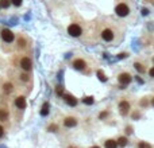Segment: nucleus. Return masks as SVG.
Instances as JSON below:
<instances>
[{
	"mask_svg": "<svg viewBox=\"0 0 154 148\" xmlns=\"http://www.w3.org/2000/svg\"><path fill=\"white\" fill-rule=\"evenodd\" d=\"M68 34H69L70 36H74V38H77V36H80L81 34H83V30H81V27L78 24L73 23V24H70L69 27H68Z\"/></svg>",
	"mask_w": 154,
	"mask_h": 148,
	"instance_id": "f257e3e1",
	"label": "nucleus"
},
{
	"mask_svg": "<svg viewBox=\"0 0 154 148\" xmlns=\"http://www.w3.org/2000/svg\"><path fill=\"white\" fill-rule=\"evenodd\" d=\"M115 12H116L118 16H127L129 12H130V8L127 7V4L120 3V4H118V6L115 7Z\"/></svg>",
	"mask_w": 154,
	"mask_h": 148,
	"instance_id": "f03ea898",
	"label": "nucleus"
},
{
	"mask_svg": "<svg viewBox=\"0 0 154 148\" xmlns=\"http://www.w3.org/2000/svg\"><path fill=\"white\" fill-rule=\"evenodd\" d=\"M14 32L11 31V30H8V28H4L3 31H1V39H3L6 43H11L12 40H14Z\"/></svg>",
	"mask_w": 154,
	"mask_h": 148,
	"instance_id": "7ed1b4c3",
	"label": "nucleus"
},
{
	"mask_svg": "<svg viewBox=\"0 0 154 148\" xmlns=\"http://www.w3.org/2000/svg\"><path fill=\"white\" fill-rule=\"evenodd\" d=\"M20 67L25 71H30V70H31V67H32L31 59H30V58H27V57L22 58V59H20Z\"/></svg>",
	"mask_w": 154,
	"mask_h": 148,
	"instance_id": "20e7f679",
	"label": "nucleus"
},
{
	"mask_svg": "<svg viewBox=\"0 0 154 148\" xmlns=\"http://www.w3.org/2000/svg\"><path fill=\"white\" fill-rule=\"evenodd\" d=\"M118 80H119L120 85H122V89H123V86H126V85H129L130 82H131V75H130L129 73H122L119 77H118Z\"/></svg>",
	"mask_w": 154,
	"mask_h": 148,
	"instance_id": "39448f33",
	"label": "nucleus"
},
{
	"mask_svg": "<svg viewBox=\"0 0 154 148\" xmlns=\"http://www.w3.org/2000/svg\"><path fill=\"white\" fill-rule=\"evenodd\" d=\"M102 38L104 39L105 42H111L112 39H114V32H112V30H109V28H105L104 31L102 32Z\"/></svg>",
	"mask_w": 154,
	"mask_h": 148,
	"instance_id": "423d86ee",
	"label": "nucleus"
},
{
	"mask_svg": "<svg viewBox=\"0 0 154 148\" xmlns=\"http://www.w3.org/2000/svg\"><path fill=\"white\" fill-rule=\"evenodd\" d=\"M129 109H130V104L127 101H122L119 104V112H120V114L126 116L127 113H129Z\"/></svg>",
	"mask_w": 154,
	"mask_h": 148,
	"instance_id": "0eeeda50",
	"label": "nucleus"
},
{
	"mask_svg": "<svg viewBox=\"0 0 154 148\" xmlns=\"http://www.w3.org/2000/svg\"><path fill=\"white\" fill-rule=\"evenodd\" d=\"M87 64H85L84 59H74L73 61V67L76 70H84Z\"/></svg>",
	"mask_w": 154,
	"mask_h": 148,
	"instance_id": "6e6552de",
	"label": "nucleus"
},
{
	"mask_svg": "<svg viewBox=\"0 0 154 148\" xmlns=\"http://www.w3.org/2000/svg\"><path fill=\"white\" fill-rule=\"evenodd\" d=\"M15 105H16L18 109H25L26 108V98L23 97V96L18 97V98L15 100Z\"/></svg>",
	"mask_w": 154,
	"mask_h": 148,
	"instance_id": "1a4fd4ad",
	"label": "nucleus"
},
{
	"mask_svg": "<svg viewBox=\"0 0 154 148\" xmlns=\"http://www.w3.org/2000/svg\"><path fill=\"white\" fill-rule=\"evenodd\" d=\"M64 98H65V101H66L68 105H70V106H76L77 105L76 97H73L72 94H64Z\"/></svg>",
	"mask_w": 154,
	"mask_h": 148,
	"instance_id": "9d476101",
	"label": "nucleus"
},
{
	"mask_svg": "<svg viewBox=\"0 0 154 148\" xmlns=\"http://www.w3.org/2000/svg\"><path fill=\"white\" fill-rule=\"evenodd\" d=\"M64 125L66 128H73L77 125V120L74 117H68V119H65V121H64Z\"/></svg>",
	"mask_w": 154,
	"mask_h": 148,
	"instance_id": "9b49d317",
	"label": "nucleus"
},
{
	"mask_svg": "<svg viewBox=\"0 0 154 148\" xmlns=\"http://www.w3.org/2000/svg\"><path fill=\"white\" fill-rule=\"evenodd\" d=\"M3 89H4V92L7 93V94H10V93L14 92V85L11 84V82H6V84L3 85Z\"/></svg>",
	"mask_w": 154,
	"mask_h": 148,
	"instance_id": "f8f14e48",
	"label": "nucleus"
},
{
	"mask_svg": "<svg viewBox=\"0 0 154 148\" xmlns=\"http://www.w3.org/2000/svg\"><path fill=\"white\" fill-rule=\"evenodd\" d=\"M41 114L42 116H47L49 114V102H45L42 106V109H41Z\"/></svg>",
	"mask_w": 154,
	"mask_h": 148,
	"instance_id": "ddd939ff",
	"label": "nucleus"
},
{
	"mask_svg": "<svg viewBox=\"0 0 154 148\" xmlns=\"http://www.w3.org/2000/svg\"><path fill=\"white\" fill-rule=\"evenodd\" d=\"M116 147H118V141H115V140L105 141V148H116Z\"/></svg>",
	"mask_w": 154,
	"mask_h": 148,
	"instance_id": "4468645a",
	"label": "nucleus"
},
{
	"mask_svg": "<svg viewBox=\"0 0 154 148\" xmlns=\"http://www.w3.org/2000/svg\"><path fill=\"white\" fill-rule=\"evenodd\" d=\"M83 102H84L85 105H92V104L95 102V100H93V97L88 96V97H84V98H83Z\"/></svg>",
	"mask_w": 154,
	"mask_h": 148,
	"instance_id": "2eb2a0df",
	"label": "nucleus"
},
{
	"mask_svg": "<svg viewBox=\"0 0 154 148\" xmlns=\"http://www.w3.org/2000/svg\"><path fill=\"white\" fill-rule=\"evenodd\" d=\"M118 145H119V147H126L127 145V138H119L118 139Z\"/></svg>",
	"mask_w": 154,
	"mask_h": 148,
	"instance_id": "dca6fc26",
	"label": "nucleus"
},
{
	"mask_svg": "<svg viewBox=\"0 0 154 148\" xmlns=\"http://www.w3.org/2000/svg\"><path fill=\"white\" fill-rule=\"evenodd\" d=\"M10 4H12L11 3V0H0V7L1 8H8L10 7Z\"/></svg>",
	"mask_w": 154,
	"mask_h": 148,
	"instance_id": "f3484780",
	"label": "nucleus"
},
{
	"mask_svg": "<svg viewBox=\"0 0 154 148\" xmlns=\"http://www.w3.org/2000/svg\"><path fill=\"white\" fill-rule=\"evenodd\" d=\"M97 77H99V80H100L102 82H105V81H107V77H105V74L103 73L102 70H99V71H97Z\"/></svg>",
	"mask_w": 154,
	"mask_h": 148,
	"instance_id": "a211bd4d",
	"label": "nucleus"
},
{
	"mask_svg": "<svg viewBox=\"0 0 154 148\" xmlns=\"http://www.w3.org/2000/svg\"><path fill=\"white\" fill-rule=\"evenodd\" d=\"M8 119V113L6 110H0V120L1 121H6Z\"/></svg>",
	"mask_w": 154,
	"mask_h": 148,
	"instance_id": "6ab92c4d",
	"label": "nucleus"
},
{
	"mask_svg": "<svg viewBox=\"0 0 154 148\" xmlns=\"http://www.w3.org/2000/svg\"><path fill=\"white\" fill-rule=\"evenodd\" d=\"M56 93L58 96H61V97H64V88L62 86H61V85H58V86H57V89H56Z\"/></svg>",
	"mask_w": 154,
	"mask_h": 148,
	"instance_id": "aec40b11",
	"label": "nucleus"
},
{
	"mask_svg": "<svg viewBox=\"0 0 154 148\" xmlns=\"http://www.w3.org/2000/svg\"><path fill=\"white\" fill-rule=\"evenodd\" d=\"M134 66H135V69H137V70L139 71V73H143V71H145V67L142 66V65H141V64H138V62H137V64H135V65H134Z\"/></svg>",
	"mask_w": 154,
	"mask_h": 148,
	"instance_id": "412c9836",
	"label": "nucleus"
},
{
	"mask_svg": "<svg viewBox=\"0 0 154 148\" xmlns=\"http://www.w3.org/2000/svg\"><path fill=\"white\" fill-rule=\"evenodd\" d=\"M138 147H139V148H151V145L149 144V143H145V141H141Z\"/></svg>",
	"mask_w": 154,
	"mask_h": 148,
	"instance_id": "4be33fe9",
	"label": "nucleus"
},
{
	"mask_svg": "<svg viewBox=\"0 0 154 148\" xmlns=\"http://www.w3.org/2000/svg\"><path fill=\"white\" fill-rule=\"evenodd\" d=\"M22 1H23V0H11V3L14 4V6H16V7L22 6Z\"/></svg>",
	"mask_w": 154,
	"mask_h": 148,
	"instance_id": "5701e85b",
	"label": "nucleus"
},
{
	"mask_svg": "<svg viewBox=\"0 0 154 148\" xmlns=\"http://www.w3.org/2000/svg\"><path fill=\"white\" fill-rule=\"evenodd\" d=\"M49 131H50V132H57V125H56V124L50 125V127H49Z\"/></svg>",
	"mask_w": 154,
	"mask_h": 148,
	"instance_id": "b1692460",
	"label": "nucleus"
},
{
	"mask_svg": "<svg viewBox=\"0 0 154 148\" xmlns=\"http://www.w3.org/2000/svg\"><path fill=\"white\" fill-rule=\"evenodd\" d=\"M18 45H19V47H25V39H19Z\"/></svg>",
	"mask_w": 154,
	"mask_h": 148,
	"instance_id": "393cba45",
	"label": "nucleus"
},
{
	"mask_svg": "<svg viewBox=\"0 0 154 148\" xmlns=\"http://www.w3.org/2000/svg\"><path fill=\"white\" fill-rule=\"evenodd\" d=\"M139 104H141V106H146L147 104H149V102H147V100H146V98H143V100H141Z\"/></svg>",
	"mask_w": 154,
	"mask_h": 148,
	"instance_id": "a878e982",
	"label": "nucleus"
},
{
	"mask_svg": "<svg viewBox=\"0 0 154 148\" xmlns=\"http://www.w3.org/2000/svg\"><path fill=\"white\" fill-rule=\"evenodd\" d=\"M20 78L23 80V81H28V74H22Z\"/></svg>",
	"mask_w": 154,
	"mask_h": 148,
	"instance_id": "bb28decb",
	"label": "nucleus"
},
{
	"mask_svg": "<svg viewBox=\"0 0 154 148\" xmlns=\"http://www.w3.org/2000/svg\"><path fill=\"white\" fill-rule=\"evenodd\" d=\"M107 116H108V112H103V113H100V116L99 117H100V119H105Z\"/></svg>",
	"mask_w": 154,
	"mask_h": 148,
	"instance_id": "cd10ccee",
	"label": "nucleus"
},
{
	"mask_svg": "<svg viewBox=\"0 0 154 148\" xmlns=\"http://www.w3.org/2000/svg\"><path fill=\"white\" fill-rule=\"evenodd\" d=\"M126 57H127L126 53H122V54H119V55H118V58H119V59H122V58H126Z\"/></svg>",
	"mask_w": 154,
	"mask_h": 148,
	"instance_id": "c85d7f7f",
	"label": "nucleus"
},
{
	"mask_svg": "<svg viewBox=\"0 0 154 148\" xmlns=\"http://www.w3.org/2000/svg\"><path fill=\"white\" fill-rule=\"evenodd\" d=\"M3 135H4V128L0 125V138H3Z\"/></svg>",
	"mask_w": 154,
	"mask_h": 148,
	"instance_id": "c756f323",
	"label": "nucleus"
},
{
	"mask_svg": "<svg viewBox=\"0 0 154 148\" xmlns=\"http://www.w3.org/2000/svg\"><path fill=\"white\" fill-rule=\"evenodd\" d=\"M149 14V10H147V8H143V10H142V15H147Z\"/></svg>",
	"mask_w": 154,
	"mask_h": 148,
	"instance_id": "7c9ffc66",
	"label": "nucleus"
},
{
	"mask_svg": "<svg viewBox=\"0 0 154 148\" xmlns=\"http://www.w3.org/2000/svg\"><path fill=\"white\" fill-rule=\"evenodd\" d=\"M149 74H150V77H154V67H151V69H150Z\"/></svg>",
	"mask_w": 154,
	"mask_h": 148,
	"instance_id": "2f4dec72",
	"label": "nucleus"
},
{
	"mask_svg": "<svg viewBox=\"0 0 154 148\" xmlns=\"http://www.w3.org/2000/svg\"><path fill=\"white\" fill-rule=\"evenodd\" d=\"M126 132H127V133H131V128L127 127V131H126Z\"/></svg>",
	"mask_w": 154,
	"mask_h": 148,
	"instance_id": "473e14b6",
	"label": "nucleus"
},
{
	"mask_svg": "<svg viewBox=\"0 0 154 148\" xmlns=\"http://www.w3.org/2000/svg\"><path fill=\"white\" fill-rule=\"evenodd\" d=\"M137 81H138V82H139V84H142V82H143V81H142V80H141V78H139V77H137Z\"/></svg>",
	"mask_w": 154,
	"mask_h": 148,
	"instance_id": "72a5a7b5",
	"label": "nucleus"
},
{
	"mask_svg": "<svg viewBox=\"0 0 154 148\" xmlns=\"http://www.w3.org/2000/svg\"><path fill=\"white\" fill-rule=\"evenodd\" d=\"M151 104H153V106H154V98H153V100H151Z\"/></svg>",
	"mask_w": 154,
	"mask_h": 148,
	"instance_id": "f704fd0d",
	"label": "nucleus"
},
{
	"mask_svg": "<svg viewBox=\"0 0 154 148\" xmlns=\"http://www.w3.org/2000/svg\"><path fill=\"white\" fill-rule=\"evenodd\" d=\"M92 148H100V147H96V145H95V147H92Z\"/></svg>",
	"mask_w": 154,
	"mask_h": 148,
	"instance_id": "c9c22d12",
	"label": "nucleus"
},
{
	"mask_svg": "<svg viewBox=\"0 0 154 148\" xmlns=\"http://www.w3.org/2000/svg\"><path fill=\"white\" fill-rule=\"evenodd\" d=\"M70 148H73V147H70Z\"/></svg>",
	"mask_w": 154,
	"mask_h": 148,
	"instance_id": "e433bc0d",
	"label": "nucleus"
},
{
	"mask_svg": "<svg viewBox=\"0 0 154 148\" xmlns=\"http://www.w3.org/2000/svg\"><path fill=\"white\" fill-rule=\"evenodd\" d=\"M0 8H1V7H0Z\"/></svg>",
	"mask_w": 154,
	"mask_h": 148,
	"instance_id": "4c0bfd02",
	"label": "nucleus"
}]
</instances>
